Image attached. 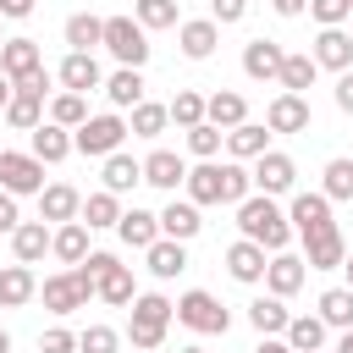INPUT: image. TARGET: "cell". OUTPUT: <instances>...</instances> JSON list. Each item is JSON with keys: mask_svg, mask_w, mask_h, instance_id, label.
<instances>
[{"mask_svg": "<svg viewBox=\"0 0 353 353\" xmlns=\"http://www.w3.org/2000/svg\"><path fill=\"white\" fill-rule=\"evenodd\" d=\"M237 232L254 237L265 254H281L287 237H292V221H287V210H281L270 193H248V199L237 204Z\"/></svg>", "mask_w": 353, "mask_h": 353, "instance_id": "1", "label": "cell"}, {"mask_svg": "<svg viewBox=\"0 0 353 353\" xmlns=\"http://www.w3.org/2000/svg\"><path fill=\"white\" fill-rule=\"evenodd\" d=\"M171 320H176V303H171L165 292H138V298H132V325H127L132 347H138V353H154V347L165 342Z\"/></svg>", "mask_w": 353, "mask_h": 353, "instance_id": "2", "label": "cell"}, {"mask_svg": "<svg viewBox=\"0 0 353 353\" xmlns=\"http://www.w3.org/2000/svg\"><path fill=\"white\" fill-rule=\"evenodd\" d=\"M39 298H44V309H50V314H72V309H83V303H88V298H99V292H94V276H88L83 265H66V270L44 276Z\"/></svg>", "mask_w": 353, "mask_h": 353, "instance_id": "3", "label": "cell"}, {"mask_svg": "<svg viewBox=\"0 0 353 353\" xmlns=\"http://www.w3.org/2000/svg\"><path fill=\"white\" fill-rule=\"evenodd\" d=\"M176 320H182L188 331H199V336H226V331H232V309H226L215 292H204V287H193V292L176 298Z\"/></svg>", "mask_w": 353, "mask_h": 353, "instance_id": "4", "label": "cell"}, {"mask_svg": "<svg viewBox=\"0 0 353 353\" xmlns=\"http://www.w3.org/2000/svg\"><path fill=\"white\" fill-rule=\"evenodd\" d=\"M83 270L94 276V292H99L110 309H127V303L138 298V292H132V270H127L116 254H88V259H83Z\"/></svg>", "mask_w": 353, "mask_h": 353, "instance_id": "5", "label": "cell"}, {"mask_svg": "<svg viewBox=\"0 0 353 353\" xmlns=\"http://www.w3.org/2000/svg\"><path fill=\"white\" fill-rule=\"evenodd\" d=\"M105 50L121 66H143L149 61V28L138 17H105Z\"/></svg>", "mask_w": 353, "mask_h": 353, "instance_id": "6", "label": "cell"}, {"mask_svg": "<svg viewBox=\"0 0 353 353\" xmlns=\"http://www.w3.org/2000/svg\"><path fill=\"white\" fill-rule=\"evenodd\" d=\"M121 138H127V121L121 116H88L77 132H72V143H77V154H94V160H105V154H116L121 149Z\"/></svg>", "mask_w": 353, "mask_h": 353, "instance_id": "7", "label": "cell"}, {"mask_svg": "<svg viewBox=\"0 0 353 353\" xmlns=\"http://www.w3.org/2000/svg\"><path fill=\"white\" fill-rule=\"evenodd\" d=\"M0 188L6 193H44V160L28 149V154H17V149H0Z\"/></svg>", "mask_w": 353, "mask_h": 353, "instance_id": "8", "label": "cell"}, {"mask_svg": "<svg viewBox=\"0 0 353 353\" xmlns=\"http://www.w3.org/2000/svg\"><path fill=\"white\" fill-rule=\"evenodd\" d=\"M0 72L22 88V83H33V77H44V50H39V39H6L0 44Z\"/></svg>", "mask_w": 353, "mask_h": 353, "instance_id": "9", "label": "cell"}, {"mask_svg": "<svg viewBox=\"0 0 353 353\" xmlns=\"http://www.w3.org/2000/svg\"><path fill=\"white\" fill-rule=\"evenodd\" d=\"M44 88H50V72H44V77H33V83H22V88L11 94L6 121H11L17 132H33V127L44 121Z\"/></svg>", "mask_w": 353, "mask_h": 353, "instance_id": "10", "label": "cell"}, {"mask_svg": "<svg viewBox=\"0 0 353 353\" xmlns=\"http://www.w3.org/2000/svg\"><path fill=\"white\" fill-rule=\"evenodd\" d=\"M292 182H298V165H292V154H281V149H265L259 160H254V188L259 193H292Z\"/></svg>", "mask_w": 353, "mask_h": 353, "instance_id": "11", "label": "cell"}, {"mask_svg": "<svg viewBox=\"0 0 353 353\" xmlns=\"http://www.w3.org/2000/svg\"><path fill=\"white\" fill-rule=\"evenodd\" d=\"M176 44L188 61H210L215 44H221V22L215 17H193V22H176Z\"/></svg>", "mask_w": 353, "mask_h": 353, "instance_id": "12", "label": "cell"}, {"mask_svg": "<svg viewBox=\"0 0 353 353\" xmlns=\"http://www.w3.org/2000/svg\"><path fill=\"white\" fill-rule=\"evenodd\" d=\"M281 61H287V50H281L276 39H248V44H243V72H248L254 83H276V77H281Z\"/></svg>", "mask_w": 353, "mask_h": 353, "instance_id": "13", "label": "cell"}, {"mask_svg": "<svg viewBox=\"0 0 353 353\" xmlns=\"http://www.w3.org/2000/svg\"><path fill=\"white\" fill-rule=\"evenodd\" d=\"M61 88H72V94H94V88H105V72H99V61H94V50H72L66 61H61Z\"/></svg>", "mask_w": 353, "mask_h": 353, "instance_id": "14", "label": "cell"}, {"mask_svg": "<svg viewBox=\"0 0 353 353\" xmlns=\"http://www.w3.org/2000/svg\"><path fill=\"white\" fill-rule=\"evenodd\" d=\"M265 127H270V132H309V99L281 88V94L265 105Z\"/></svg>", "mask_w": 353, "mask_h": 353, "instance_id": "15", "label": "cell"}, {"mask_svg": "<svg viewBox=\"0 0 353 353\" xmlns=\"http://www.w3.org/2000/svg\"><path fill=\"white\" fill-rule=\"evenodd\" d=\"M287 221H292V232H298V237H314V232L336 226V221H331V199H325V193H298V199H292V210H287Z\"/></svg>", "mask_w": 353, "mask_h": 353, "instance_id": "16", "label": "cell"}, {"mask_svg": "<svg viewBox=\"0 0 353 353\" xmlns=\"http://www.w3.org/2000/svg\"><path fill=\"white\" fill-rule=\"evenodd\" d=\"M309 55H314L325 72H347V66H353V33H347V28H320Z\"/></svg>", "mask_w": 353, "mask_h": 353, "instance_id": "17", "label": "cell"}, {"mask_svg": "<svg viewBox=\"0 0 353 353\" xmlns=\"http://www.w3.org/2000/svg\"><path fill=\"white\" fill-rule=\"evenodd\" d=\"M77 215H83V193H77L72 182H50V188L39 193V221L66 226V221H77Z\"/></svg>", "mask_w": 353, "mask_h": 353, "instance_id": "18", "label": "cell"}, {"mask_svg": "<svg viewBox=\"0 0 353 353\" xmlns=\"http://www.w3.org/2000/svg\"><path fill=\"white\" fill-rule=\"evenodd\" d=\"M342 259H347V243H342L336 226L303 237V265H309V270H342Z\"/></svg>", "mask_w": 353, "mask_h": 353, "instance_id": "19", "label": "cell"}, {"mask_svg": "<svg viewBox=\"0 0 353 353\" xmlns=\"http://www.w3.org/2000/svg\"><path fill=\"white\" fill-rule=\"evenodd\" d=\"M204 121H215L221 132H232V127L248 121V99H243L237 88H215V94L204 99Z\"/></svg>", "mask_w": 353, "mask_h": 353, "instance_id": "20", "label": "cell"}, {"mask_svg": "<svg viewBox=\"0 0 353 353\" xmlns=\"http://www.w3.org/2000/svg\"><path fill=\"white\" fill-rule=\"evenodd\" d=\"M28 138H33V154H39L44 165H61V160L77 149V143H72V127H61V121H39Z\"/></svg>", "mask_w": 353, "mask_h": 353, "instance_id": "21", "label": "cell"}, {"mask_svg": "<svg viewBox=\"0 0 353 353\" xmlns=\"http://www.w3.org/2000/svg\"><path fill=\"white\" fill-rule=\"evenodd\" d=\"M143 182H149V188L176 193V188L188 182V160H182V154H171V149H154V154L143 160Z\"/></svg>", "mask_w": 353, "mask_h": 353, "instance_id": "22", "label": "cell"}, {"mask_svg": "<svg viewBox=\"0 0 353 353\" xmlns=\"http://www.w3.org/2000/svg\"><path fill=\"white\" fill-rule=\"evenodd\" d=\"M50 243H55L50 221H22V226L11 232V254H17L22 265H39V259L50 254Z\"/></svg>", "mask_w": 353, "mask_h": 353, "instance_id": "23", "label": "cell"}, {"mask_svg": "<svg viewBox=\"0 0 353 353\" xmlns=\"http://www.w3.org/2000/svg\"><path fill=\"white\" fill-rule=\"evenodd\" d=\"M265 265H270V259H265V248H259L254 237H237V243L226 248V270H232L237 281H248V287L265 281Z\"/></svg>", "mask_w": 353, "mask_h": 353, "instance_id": "24", "label": "cell"}, {"mask_svg": "<svg viewBox=\"0 0 353 353\" xmlns=\"http://www.w3.org/2000/svg\"><path fill=\"white\" fill-rule=\"evenodd\" d=\"M303 276H309V270H303V259H298V254H287V248H281V254H270V265H265V287H270L276 298H292V292L303 287Z\"/></svg>", "mask_w": 353, "mask_h": 353, "instance_id": "25", "label": "cell"}, {"mask_svg": "<svg viewBox=\"0 0 353 353\" xmlns=\"http://www.w3.org/2000/svg\"><path fill=\"white\" fill-rule=\"evenodd\" d=\"M199 204L193 199H171L165 210H160V237H176V243H188V237H199Z\"/></svg>", "mask_w": 353, "mask_h": 353, "instance_id": "26", "label": "cell"}, {"mask_svg": "<svg viewBox=\"0 0 353 353\" xmlns=\"http://www.w3.org/2000/svg\"><path fill=\"white\" fill-rule=\"evenodd\" d=\"M143 254H149V276H154V281H171V276L188 270V248H182L176 237H160V243H149Z\"/></svg>", "mask_w": 353, "mask_h": 353, "instance_id": "27", "label": "cell"}, {"mask_svg": "<svg viewBox=\"0 0 353 353\" xmlns=\"http://www.w3.org/2000/svg\"><path fill=\"white\" fill-rule=\"evenodd\" d=\"M28 298H39V281H33V270L17 259V265L0 270V309H22Z\"/></svg>", "mask_w": 353, "mask_h": 353, "instance_id": "28", "label": "cell"}, {"mask_svg": "<svg viewBox=\"0 0 353 353\" xmlns=\"http://www.w3.org/2000/svg\"><path fill=\"white\" fill-rule=\"evenodd\" d=\"M105 99H110L116 110H132V105L143 99V66H121V72H110V77H105Z\"/></svg>", "mask_w": 353, "mask_h": 353, "instance_id": "29", "label": "cell"}, {"mask_svg": "<svg viewBox=\"0 0 353 353\" xmlns=\"http://www.w3.org/2000/svg\"><path fill=\"white\" fill-rule=\"evenodd\" d=\"M99 182L110 188V193H132L138 182H143V160H132V154H105V171H99Z\"/></svg>", "mask_w": 353, "mask_h": 353, "instance_id": "30", "label": "cell"}, {"mask_svg": "<svg viewBox=\"0 0 353 353\" xmlns=\"http://www.w3.org/2000/svg\"><path fill=\"white\" fill-rule=\"evenodd\" d=\"M116 232H121L127 248H149V243H160V215H149V210H121Z\"/></svg>", "mask_w": 353, "mask_h": 353, "instance_id": "31", "label": "cell"}, {"mask_svg": "<svg viewBox=\"0 0 353 353\" xmlns=\"http://www.w3.org/2000/svg\"><path fill=\"white\" fill-rule=\"evenodd\" d=\"M287 320H292V314H287V303H281L276 292H265V298H254V303H248V325H254L259 336H281V331H287Z\"/></svg>", "mask_w": 353, "mask_h": 353, "instance_id": "32", "label": "cell"}, {"mask_svg": "<svg viewBox=\"0 0 353 353\" xmlns=\"http://www.w3.org/2000/svg\"><path fill=\"white\" fill-rule=\"evenodd\" d=\"M281 336H287L292 353H320V347H325V320H320V314H292Z\"/></svg>", "mask_w": 353, "mask_h": 353, "instance_id": "33", "label": "cell"}, {"mask_svg": "<svg viewBox=\"0 0 353 353\" xmlns=\"http://www.w3.org/2000/svg\"><path fill=\"white\" fill-rule=\"evenodd\" d=\"M226 149H232V160H259V154L270 149V127L243 121V127H232V132H226Z\"/></svg>", "mask_w": 353, "mask_h": 353, "instance_id": "34", "label": "cell"}, {"mask_svg": "<svg viewBox=\"0 0 353 353\" xmlns=\"http://www.w3.org/2000/svg\"><path fill=\"white\" fill-rule=\"evenodd\" d=\"M188 199L204 210V204H221V160H199L188 171Z\"/></svg>", "mask_w": 353, "mask_h": 353, "instance_id": "35", "label": "cell"}, {"mask_svg": "<svg viewBox=\"0 0 353 353\" xmlns=\"http://www.w3.org/2000/svg\"><path fill=\"white\" fill-rule=\"evenodd\" d=\"M116 199H121V193H110V188L88 193V199H83V215H77V221H83L88 232H105V226H116V221H121V204H116Z\"/></svg>", "mask_w": 353, "mask_h": 353, "instance_id": "36", "label": "cell"}, {"mask_svg": "<svg viewBox=\"0 0 353 353\" xmlns=\"http://www.w3.org/2000/svg\"><path fill=\"white\" fill-rule=\"evenodd\" d=\"M50 254H55L61 265H83V259H88V226H83V221H66V226H55V243H50Z\"/></svg>", "mask_w": 353, "mask_h": 353, "instance_id": "37", "label": "cell"}, {"mask_svg": "<svg viewBox=\"0 0 353 353\" xmlns=\"http://www.w3.org/2000/svg\"><path fill=\"white\" fill-rule=\"evenodd\" d=\"M165 121H171V110H165V105H154V99H138V105H132V121H127V132H132V138H160V132H165Z\"/></svg>", "mask_w": 353, "mask_h": 353, "instance_id": "38", "label": "cell"}, {"mask_svg": "<svg viewBox=\"0 0 353 353\" xmlns=\"http://www.w3.org/2000/svg\"><path fill=\"white\" fill-rule=\"evenodd\" d=\"M66 44H72V50H94V44H105V17H88V11L66 17Z\"/></svg>", "mask_w": 353, "mask_h": 353, "instance_id": "39", "label": "cell"}, {"mask_svg": "<svg viewBox=\"0 0 353 353\" xmlns=\"http://www.w3.org/2000/svg\"><path fill=\"white\" fill-rule=\"evenodd\" d=\"M314 72H320V61H314V55H292V50H287V61H281V77H276V83H281L287 94H303V88L314 83Z\"/></svg>", "mask_w": 353, "mask_h": 353, "instance_id": "40", "label": "cell"}, {"mask_svg": "<svg viewBox=\"0 0 353 353\" xmlns=\"http://www.w3.org/2000/svg\"><path fill=\"white\" fill-rule=\"evenodd\" d=\"M50 121H61V127H83L88 121V94H72V88H61L55 99H50Z\"/></svg>", "mask_w": 353, "mask_h": 353, "instance_id": "41", "label": "cell"}, {"mask_svg": "<svg viewBox=\"0 0 353 353\" xmlns=\"http://www.w3.org/2000/svg\"><path fill=\"white\" fill-rule=\"evenodd\" d=\"M320 320L336 325V331H347V325H353V287H331V292H320Z\"/></svg>", "mask_w": 353, "mask_h": 353, "instance_id": "42", "label": "cell"}, {"mask_svg": "<svg viewBox=\"0 0 353 353\" xmlns=\"http://www.w3.org/2000/svg\"><path fill=\"white\" fill-rule=\"evenodd\" d=\"M165 110H171V121L188 132V127H199V121H204V94H193V88H176V99H171Z\"/></svg>", "mask_w": 353, "mask_h": 353, "instance_id": "43", "label": "cell"}, {"mask_svg": "<svg viewBox=\"0 0 353 353\" xmlns=\"http://www.w3.org/2000/svg\"><path fill=\"white\" fill-rule=\"evenodd\" d=\"M132 17L154 33V28H176V0H132Z\"/></svg>", "mask_w": 353, "mask_h": 353, "instance_id": "44", "label": "cell"}, {"mask_svg": "<svg viewBox=\"0 0 353 353\" xmlns=\"http://www.w3.org/2000/svg\"><path fill=\"white\" fill-rule=\"evenodd\" d=\"M320 193H325L331 204H336V199H353V160H342V154L325 160V188H320Z\"/></svg>", "mask_w": 353, "mask_h": 353, "instance_id": "45", "label": "cell"}, {"mask_svg": "<svg viewBox=\"0 0 353 353\" xmlns=\"http://www.w3.org/2000/svg\"><path fill=\"white\" fill-rule=\"evenodd\" d=\"M221 138H226V132H221L215 121H199V127H188V149H193L199 160H215V154H221Z\"/></svg>", "mask_w": 353, "mask_h": 353, "instance_id": "46", "label": "cell"}, {"mask_svg": "<svg viewBox=\"0 0 353 353\" xmlns=\"http://www.w3.org/2000/svg\"><path fill=\"white\" fill-rule=\"evenodd\" d=\"M116 331L110 325H88V331H77V353H116Z\"/></svg>", "mask_w": 353, "mask_h": 353, "instance_id": "47", "label": "cell"}, {"mask_svg": "<svg viewBox=\"0 0 353 353\" xmlns=\"http://www.w3.org/2000/svg\"><path fill=\"white\" fill-rule=\"evenodd\" d=\"M309 17H314L320 28H342V22L353 17V6H347V0H309Z\"/></svg>", "mask_w": 353, "mask_h": 353, "instance_id": "48", "label": "cell"}, {"mask_svg": "<svg viewBox=\"0 0 353 353\" xmlns=\"http://www.w3.org/2000/svg\"><path fill=\"white\" fill-rule=\"evenodd\" d=\"M39 353H77V336L66 325H50V331H39Z\"/></svg>", "mask_w": 353, "mask_h": 353, "instance_id": "49", "label": "cell"}, {"mask_svg": "<svg viewBox=\"0 0 353 353\" xmlns=\"http://www.w3.org/2000/svg\"><path fill=\"white\" fill-rule=\"evenodd\" d=\"M243 11H248V0H210V17H215L221 28H232V22H243Z\"/></svg>", "mask_w": 353, "mask_h": 353, "instance_id": "50", "label": "cell"}, {"mask_svg": "<svg viewBox=\"0 0 353 353\" xmlns=\"http://www.w3.org/2000/svg\"><path fill=\"white\" fill-rule=\"evenodd\" d=\"M17 226H22V215H17V193L0 188V232H17Z\"/></svg>", "mask_w": 353, "mask_h": 353, "instance_id": "51", "label": "cell"}, {"mask_svg": "<svg viewBox=\"0 0 353 353\" xmlns=\"http://www.w3.org/2000/svg\"><path fill=\"white\" fill-rule=\"evenodd\" d=\"M336 105L353 116V66H347V72H336Z\"/></svg>", "mask_w": 353, "mask_h": 353, "instance_id": "52", "label": "cell"}, {"mask_svg": "<svg viewBox=\"0 0 353 353\" xmlns=\"http://www.w3.org/2000/svg\"><path fill=\"white\" fill-rule=\"evenodd\" d=\"M0 17L22 22V17H33V0H0Z\"/></svg>", "mask_w": 353, "mask_h": 353, "instance_id": "53", "label": "cell"}, {"mask_svg": "<svg viewBox=\"0 0 353 353\" xmlns=\"http://www.w3.org/2000/svg\"><path fill=\"white\" fill-rule=\"evenodd\" d=\"M276 6V17H303L309 11V0H270Z\"/></svg>", "mask_w": 353, "mask_h": 353, "instance_id": "54", "label": "cell"}, {"mask_svg": "<svg viewBox=\"0 0 353 353\" xmlns=\"http://www.w3.org/2000/svg\"><path fill=\"white\" fill-rule=\"evenodd\" d=\"M254 353H292V347H287V336H265Z\"/></svg>", "mask_w": 353, "mask_h": 353, "instance_id": "55", "label": "cell"}, {"mask_svg": "<svg viewBox=\"0 0 353 353\" xmlns=\"http://www.w3.org/2000/svg\"><path fill=\"white\" fill-rule=\"evenodd\" d=\"M11 94H17V83H11L6 72H0V116H6V105H11Z\"/></svg>", "mask_w": 353, "mask_h": 353, "instance_id": "56", "label": "cell"}, {"mask_svg": "<svg viewBox=\"0 0 353 353\" xmlns=\"http://www.w3.org/2000/svg\"><path fill=\"white\" fill-rule=\"evenodd\" d=\"M336 353H353V325L342 331V342H336Z\"/></svg>", "mask_w": 353, "mask_h": 353, "instance_id": "57", "label": "cell"}, {"mask_svg": "<svg viewBox=\"0 0 353 353\" xmlns=\"http://www.w3.org/2000/svg\"><path fill=\"white\" fill-rule=\"evenodd\" d=\"M342 270H347V287H353V254H347V259H342Z\"/></svg>", "mask_w": 353, "mask_h": 353, "instance_id": "58", "label": "cell"}, {"mask_svg": "<svg viewBox=\"0 0 353 353\" xmlns=\"http://www.w3.org/2000/svg\"><path fill=\"white\" fill-rule=\"evenodd\" d=\"M0 353H11V336H6V331H0Z\"/></svg>", "mask_w": 353, "mask_h": 353, "instance_id": "59", "label": "cell"}, {"mask_svg": "<svg viewBox=\"0 0 353 353\" xmlns=\"http://www.w3.org/2000/svg\"><path fill=\"white\" fill-rule=\"evenodd\" d=\"M176 353H204V347H176Z\"/></svg>", "mask_w": 353, "mask_h": 353, "instance_id": "60", "label": "cell"}, {"mask_svg": "<svg viewBox=\"0 0 353 353\" xmlns=\"http://www.w3.org/2000/svg\"><path fill=\"white\" fill-rule=\"evenodd\" d=\"M0 44H6V33H0Z\"/></svg>", "mask_w": 353, "mask_h": 353, "instance_id": "61", "label": "cell"}, {"mask_svg": "<svg viewBox=\"0 0 353 353\" xmlns=\"http://www.w3.org/2000/svg\"><path fill=\"white\" fill-rule=\"evenodd\" d=\"M347 6H353V0H347Z\"/></svg>", "mask_w": 353, "mask_h": 353, "instance_id": "62", "label": "cell"}, {"mask_svg": "<svg viewBox=\"0 0 353 353\" xmlns=\"http://www.w3.org/2000/svg\"><path fill=\"white\" fill-rule=\"evenodd\" d=\"M347 22H353V17H347Z\"/></svg>", "mask_w": 353, "mask_h": 353, "instance_id": "63", "label": "cell"}]
</instances>
